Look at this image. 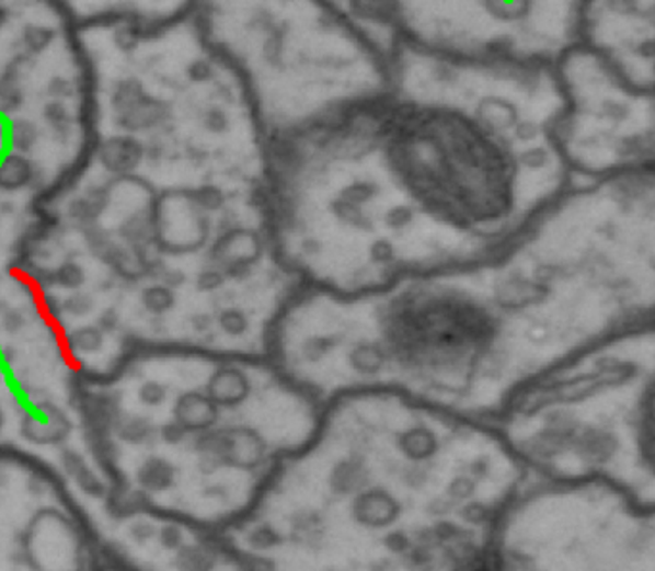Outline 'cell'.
<instances>
[{"mask_svg": "<svg viewBox=\"0 0 655 571\" xmlns=\"http://www.w3.org/2000/svg\"><path fill=\"white\" fill-rule=\"evenodd\" d=\"M172 116V104L147 91L131 106L114 114V127L119 134H152L157 129L170 126Z\"/></svg>", "mask_w": 655, "mask_h": 571, "instance_id": "cell-1", "label": "cell"}, {"mask_svg": "<svg viewBox=\"0 0 655 571\" xmlns=\"http://www.w3.org/2000/svg\"><path fill=\"white\" fill-rule=\"evenodd\" d=\"M94 155L99 165L110 175H134L145 162V142L137 135H110L99 142Z\"/></svg>", "mask_w": 655, "mask_h": 571, "instance_id": "cell-2", "label": "cell"}, {"mask_svg": "<svg viewBox=\"0 0 655 571\" xmlns=\"http://www.w3.org/2000/svg\"><path fill=\"white\" fill-rule=\"evenodd\" d=\"M71 423L68 415L55 404H41L35 414H27L20 422L22 437L35 446L62 445L70 437Z\"/></svg>", "mask_w": 655, "mask_h": 571, "instance_id": "cell-3", "label": "cell"}, {"mask_svg": "<svg viewBox=\"0 0 655 571\" xmlns=\"http://www.w3.org/2000/svg\"><path fill=\"white\" fill-rule=\"evenodd\" d=\"M45 187V170L32 158L16 150L0 152V193H20L25 189Z\"/></svg>", "mask_w": 655, "mask_h": 571, "instance_id": "cell-4", "label": "cell"}, {"mask_svg": "<svg viewBox=\"0 0 655 571\" xmlns=\"http://www.w3.org/2000/svg\"><path fill=\"white\" fill-rule=\"evenodd\" d=\"M172 415L173 422L180 423L181 427L191 435L198 431L210 430L214 422L218 420V408L208 395L187 391L173 402Z\"/></svg>", "mask_w": 655, "mask_h": 571, "instance_id": "cell-5", "label": "cell"}, {"mask_svg": "<svg viewBox=\"0 0 655 571\" xmlns=\"http://www.w3.org/2000/svg\"><path fill=\"white\" fill-rule=\"evenodd\" d=\"M110 208V187L106 185H91L83 195L71 198L66 206L68 218L78 224L81 229L99 224L102 214Z\"/></svg>", "mask_w": 655, "mask_h": 571, "instance_id": "cell-6", "label": "cell"}, {"mask_svg": "<svg viewBox=\"0 0 655 571\" xmlns=\"http://www.w3.org/2000/svg\"><path fill=\"white\" fill-rule=\"evenodd\" d=\"M175 478V466L162 456H149L135 471V481L145 494H164L172 491Z\"/></svg>", "mask_w": 655, "mask_h": 571, "instance_id": "cell-7", "label": "cell"}, {"mask_svg": "<svg viewBox=\"0 0 655 571\" xmlns=\"http://www.w3.org/2000/svg\"><path fill=\"white\" fill-rule=\"evenodd\" d=\"M60 464H62L64 473L73 479L79 491L85 493L87 496L102 499L108 491L104 481L94 473L93 468L85 462V458L76 448L66 446L60 453Z\"/></svg>", "mask_w": 655, "mask_h": 571, "instance_id": "cell-8", "label": "cell"}, {"mask_svg": "<svg viewBox=\"0 0 655 571\" xmlns=\"http://www.w3.org/2000/svg\"><path fill=\"white\" fill-rule=\"evenodd\" d=\"M117 237L131 249L134 247H145V244H154L152 203L145 204L141 208H135L131 214H127L117 226Z\"/></svg>", "mask_w": 655, "mask_h": 571, "instance_id": "cell-9", "label": "cell"}, {"mask_svg": "<svg viewBox=\"0 0 655 571\" xmlns=\"http://www.w3.org/2000/svg\"><path fill=\"white\" fill-rule=\"evenodd\" d=\"M41 118L45 122L53 141L60 142V145H68L71 141V137L76 134V116L68 106V102L48 99L43 104Z\"/></svg>", "mask_w": 655, "mask_h": 571, "instance_id": "cell-10", "label": "cell"}, {"mask_svg": "<svg viewBox=\"0 0 655 571\" xmlns=\"http://www.w3.org/2000/svg\"><path fill=\"white\" fill-rule=\"evenodd\" d=\"M476 119H479V124L489 127L491 132H494V129L504 132V129H509V127L517 124L519 112L509 99L484 96L483 101L479 102V106H476Z\"/></svg>", "mask_w": 655, "mask_h": 571, "instance_id": "cell-11", "label": "cell"}, {"mask_svg": "<svg viewBox=\"0 0 655 571\" xmlns=\"http://www.w3.org/2000/svg\"><path fill=\"white\" fill-rule=\"evenodd\" d=\"M206 391L214 404H223V407H233L241 402L244 392H246V381L244 377L234 372V369H219L208 379Z\"/></svg>", "mask_w": 655, "mask_h": 571, "instance_id": "cell-12", "label": "cell"}, {"mask_svg": "<svg viewBox=\"0 0 655 571\" xmlns=\"http://www.w3.org/2000/svg\"><path fill=\"white\" fill-rule=\"evenodd\" d=\"M116 435L124 445L149 446L158 438L157 425L141 414H122L114 423Z\"/></svg>", "mask_w": 655, "mask_h": 571, "instance_id": "cell-13", "label": "cell"}, {"mask_svg": "<svg viewBox=\"0 0 655 571\" xmlns=\"http://www.w3.org/2000/svg\"><path fill=\"white\" fill-rule=\"evenodd\" d=\"M352 16L379 25H394L402 16L399 0H348Z\"/></svg>", "mask_w": 655, "mask_h": 571, "instance_id": "cell-14", "label": "cell"}, {"mask_svg": "<svg viewBox=\"0 0 655 571\" xmlns=\"http://www.w3.org/2000/svg\"><path fill=\"white\" fill-rule=\"evenodd\" d=\"M56 39H58V32H56L55 25H48L45 22H27L22 25L16 37L20 50L32 58L45 55L48 48H53Z\"/></svg>", "mask_w": 655, "mask_h": 571, "instance_id": "cell-15", "label": "cell"}, {"mask_svg": "<svg viewBox=\"0 0 655 571\" xmlns=\"http://www.w3.org/2000/svg\"><path fill=\"white\" fill-rule=\"evenodd\" d=\"M7 137H9L7 142H9L10 150H16V152L30 157L33 150L39 147L43 129L35 119L18 116V118L10 119Z\"/></svg>", "mask_w": 655, "mask_h": 571, "instance_id": "cell-16", "label": "cell"}, {"mask_svg": "<svg viewBox=\"0 0 655 571\" xmlns=\"http://www.w3.org/2000/svg\"><path fill=\"white\" fill-rule=\"evenodd\" d=\"M147 93V87L137 76H122L110 85L108 106L112 114L131 106L137 99Z\"/></svg>", "mask_w": 655, "mask_h": 571, "instance_id": "cell-17", "label": "cell"}, {"mask_svg": "<svg viewBox=\"0 0 655 571\" xmlns=\"http://www.w3.org/2000/svg\"><path fill=\"white\" fill-rule=\"evenodd\" d=\"M81 231H83V237H85L89 252L93 254L94 259L101 260L102 264L108 266L122 244L117 243L112 233L106 231L104 227L99 226V224L83 227Z\"/></svg>", "mask_w": 655, "mask_h": 571, "instance_id": "cell-18", "label": "cell"}, {"mask_svg": "<svg viewBox=\"0 0 655 571\" xmlns=\"http://www.w3.org/2000/svg\"><path fill=\"white\" fill-rule=\"evenodd\" d=\"M106 333L102 331L99 326H79V328L71 329L66 341L73 354H91L101 353L104 349V341H106Z\"/></svg>", "mask_w": 655, "mask_h": 571, "instance_id": "cell-19", "label": "cell"}, {"mask_svg": "<svg viewBox=\"0 0 655 571\" xmlns=\"http://www.w3.org/2000/svg\"><path fill=\"white\" fill-rule=\"evenodd\" d=\"M141 306L145 308V312H149L154 318L165 316L168 312H172L173 306H175V290L165 287L164 283H152L149 287H145L141 290Z\"/></svg>", "mask_w": 655, "mask_h": 571, "instance_id": "cell-20", "label": "cell"}, {"mask_svg": "<svg viewBox=\"0 0 655 571\" xmlns=\"http://www.w3.org/2000/svg\"><path fill=\"white\" fill-rule=\"evenodd\" d=\"M483 9L491 18L506 24L522 22L531 14V0H483Z\"/></svg>", "mask_w": 655, "mask_h": 571, "instance_id": "cell-21", "label": "cell"}, {"mask_svg": "<svg viewBox=\"0 0 655 571\" xmlns=\"http://www.w3.org/2000/svg\"><path fill=\"white\" fill-rule=\"evenodd\" d=\"M50 283L58 289L79 290L87 282L85 267L81 266L76 260H66L60 266L48 272Z\"/></svg>", "mask_w": 655, "mask_h": 571, "instance_id": "cell-22", "label": "cell"}, {"mask_svg": "<svg viewBox=\"0 0 655 571\" xmlns=\"http://www.w3.org/2000/svg\"><path fill=\"white\" fill-rule=\"evenodd\" d=\"M25 93L20 81L0 78V116L14 118L24 109Z\"/></svg>", "mask_w": 655, "mask_h": 571, "instance_id": "cell-23", "label": "cell"}, {"mask_svg": "<svg viewBox=\"0 0 655 571\" xmlns=\"http://www.w3.org/2000/svg\"><path fill=\"white\" fill-rule=\"evenodd\" d=\"M198 124L206 134L226 135L231 129V116L219 104H206L204 109L198 110Z\"/></svg>", "mask_w": 655, "mask_h": 571, "instance_id": "cell-24", "label": "cell"}, {"mask_svg": "<svg viewBox=\"0 0 655 571\" xmlns=\"http://www.w3.org/2000/svg\"><path fill=\"white\" fill-rule=\"evenodd\" d=\"M94 297L91 293H83V290H71V295L64 297L60 300V312L71 318H85L94 310Z\"/></svg>", "mask_w": 655, "mask_h": 571, "instance_id": "cell-25", "label": "cell"}, {"mask_svg": "<svg viewBox=\"0 0 655 571\" xmlns=\"http://www.w3.org/2000/svg\"><path fill=\"white\" fill-rule=\"evenodd\" d=\"M142 506L141 491H125V493H114L110 496L108 510L114 517H129L139 512Z\"/></svg>", "mask_w": 655, "mask_h": 571, "instance_id": "cell-26", "label": "cell"}, {"mask_svg": "<svg viewBox=\"0 0 655 571\" xmlns=\"http://www.w3.org/2000/svg\"><path fill=\"white\" fill-rule=\"evenodd\" d=\"M175 552L177 555L173 558V566L180 570H204L211 563L206 560V552L195 545H181Z\"/></svg>", "mask_w": 655, "mask_h": 571, "instance_id": "cell-27", "label": "cell"}, {"mask_svg": "<svg viewBox=\"0 0 655 571\" xmlns=\"http://www.w3.org/2000/svg\"><path fill=\"white\" fill-rule=\"evenodd\" d=\"M45 93L48 99H58V101H70L78 93V83L76 79H71L70 76H64V73H55L47 79L45 83Z\"/></svg>", "mask_w": 655, "mask_h": 571, "instance_id": "cell-28", "label": "cell"}, {"mask_svg": "<svg viewBox=\"0 0 655 571\" xmlns=\"http://www.w3.org/2000/svg\"><path fill=\"white\" fill-rule=\"evenodd\" d=\"M191 196H193L196 206L203 212L219 210V208L223 206V203H226L223 191L216 187V185H200V187L195 189V191L191 193Z\"/></svg>", "mask_w": 655, "mask_h": 571, "instance_id": "cell-29", "label": "cell"}, {"mask_svg": "<svg viewBox=\"0 0 655 571\" xmlns=\"http://www.w3.org/2000/svg\"><path fill=\"white\" fill-rule=\"evenodd\" d=\"M168 395H170L168 387H165L162 381H154V379L145 381V384L139 387V391H137L139 402H141L142 407L147 408L162 407L165 400H168Z\"/></svg>", "mask_w": 655, "mask_h": 571, "instance_id": "cell-30", "label": "cell"}, {"mask_svg": "<svg viewBox=\"0 0 655 571\" xmlns=\"http://www.w3.org/2000/svg\"><path fill=\"white\" fill-rule=\"evenodd\" d=\"M216 76V66L211 62L210 58H193L191 62L185 66V78L188 79V83L193 85H203L208 83Z\"/></svg>", "mask_w": 655, "mask_h": 571, "instance_id": "cell-31", "label": "cell"}, {"mask_svg": "<svg viewBox=\"0 0 655 571\" xmlns=\"http://www.w3.org/2000/svg\"><path fill=\"white\" fill-rule=\"evenodd\" d=\"M157 540L158 545L164 548V550H168V552H175V550L183 545L185 535H183V529H181L180 525L170 522V524L160 525V527H158Z\"/></svg>", "mask_w": 655, "mask_h": 571, "instance_id": "cell-32", "label": "cell"}, {"mask_svg": "<svg viewBox=\"0 0 655 571\" xmlns=\"http://www.w3.org/2000/svg\"><path fill=\"white\" fill-rule=\"evenodd\" d=\"M112 41L116 45L117 50L122 53H134L137 50V45L141 43V33L134 25H124V27H117Z\"/></svg>", "mask_w": 655, "mask_h": 571, "instance_id": "cell-33", "label": "cell"}, {"mask_svg": "<svg viewBox=\"0 0 655 571\" xmlns=\"http://www.w3.org/2000/svg\"><path fill=\"white\" fill-rule=\"evenodd\" d=\"M25 316L22 310H18V308H12V310H7V312L2 313V318H0V329L7 333V335L14 336L18 333H22L25 328Z\"/></svg>", "mask_w": 655, "mask_h": 571, "instance_id": "cell-34", "label": "cell"}, {"mask_svg": "<svg viewBox=\"0 0 655 571\" xmlns=\"http://www.w3.org/2000/svg\"><path fill=\"white\" fill-rule=\"evenodd\" d=\"M129 537L139 545H147L150 540L157 539V525L150 519H137L129 525Z\"/></svg>", "mask_w": 655, "mask_h": 571, "instance_id": "cell-35", "label": "cell"}, {"mask_svg": "<svg viewBox=\"0 0 655 571\" xmlns=\"http://www.w3.org/2000/svg\"><path fill=\"white\" fill-rule=\"evenodd\" d=\"M187 431L181 427L177 422H168L158 430V437L164 441L165 445L180 446L187 441Z\"/></svg>", "mask_w": 655, "mask_h": 571, "instance_id": "cell-36", "label": "cell"}, {"mask_svg": "<svg viewBox=\"0 0 655 571\" xmlns=\"http://www.w3.org/2000/svg\"><path fill=\"white\" fill-rule=\"evenodd\" d=\"M219 326L221 329L229 333V335H241L244 328H246V320L241 312L237 310H227V312L219 316Z\"/></svg>", "mask_w": 655, "mask_h": 571, "instance_id": "cell-37", "label": "cell"}, {"mask_svg": "<svg viewBox=\"0 0 655 571\" xmlns=\"http://www.w3.org/2000/svg\"><path fill=\"white\" fill-rule=\"evenodd\" d=\"M221 285H223V275L219 274L218 270H214V267H206L196 277V287L204 290V293L219 289Z\"/></svg>", "mask_w": 655, "mask_h": 571, "instance_id": "cell-38", "label": "cell"}, {"mask_svg": "<svg viewBox=\"0 0 655 571\" xmlns=\"http://www.w3.org/2000/svg\"><path fill=\"white\" fill-rule=\"evenodd\" d=\"M606 9L617 16H634L640 12V0H606Z\"/></svg>", "mask_w": 655, "mask_h": 571, "instance_id": "cell-39", "label": "cell"}, {"mask_svg": "<svg viewBox=\"0 0 655 571\" xmlns=\"http://www.w3.org/2000/svg\"><path fill=\"white\" fill-rule=\"evenodd\" d=\"M185 274L181 272L180 267H168L165 266L162 270V274L158 277V282L164 283L165 287H170V289L177 290L180 289L181 285L185 283Z\"/></svg>", "mask_w": 655, "mask_h": 571, "instance_id": "cell-40", "label": "cell"}, {"mask_svg": "<svg viewBox=\"0 0 655 571\" xmlns=\"http://www.w3.org/2000/svg\"><path fill=\"white\" fill-rule=\"evenodd\" d=\"M601 106H604V116L611 122H623L629 116V106L624 102L606 101Z\"/></svg>", "mask_w": 655, "mask_h": 571, "instance_id": "cell-41", "label": "cell"}, {"mask_svg": "<svg viewBox=\"0 0 655 571\" xmlns=\"http://www.w3.org/2000/svg\"><path fill=\"white\" fill-rule=\"evenodd\" d=\"M117 323H119V318H117V313L114 312V310H106V312L102 313L101 318H99V328H101L104 333L116 331Z\"/></svg>", "mask_w": 655, "mask_h": 571, "instance_id": "cell-42", "label": "cell"}, {"mask_svg": "<svg viewBox=\"0 0 655 571\" xmlns=\"http://www.w3.org/2000/svg\"><path fill=\"white\" fill-rule=\"evenodd\" d=\"M191 328L195 329L196 333H204L211 328V320L208 313H196L191 318Z\"/></svg>", "mask_w": 655, "mask_h": 571, "instance_id": "cell-43", "label": "cell"}, {"mask_svg": "<svg viewBox=\"0 0 655 571\" xmlns=\"http://www.w3.org/2000/svg\"><path fill=\"white\" fill-rule=\"evenodd\" d=\"M515 135L521 139V141H529L535 135H537V127L531 122H521L519 126L515 127Z\"/></svg>", "mask_w": 655, "mask_h": 571, "instance_id": "cell-44", "label": "cell"}, {"mask_svg": "<svg viewBox=\"0 0 655 571\" xmlns=\"http://www.w3.org/2000/svg\"><path fill=\"white\" fill-rule=\"evenodd\" d=\"M12 22V7L7 0H0V33L4 32Z\"/></svg>", "mask_w": 655, "mask_h": 571, "instance_id": "cell-45", "label": "cell"}, {"mask_svg": "<svg viewBox=\"0 0 655 571\" xmlns=\"http://www.w3.org/2000/svg\"><path fill=\"white\" fill-rule=\"evenodd\" d=\"M0 152H2V150H0Z\"/></svg>", "mask_w": 655, "mask_h": 571, "instance_id": "cell-46", "label": "cell"}]
</instances>
